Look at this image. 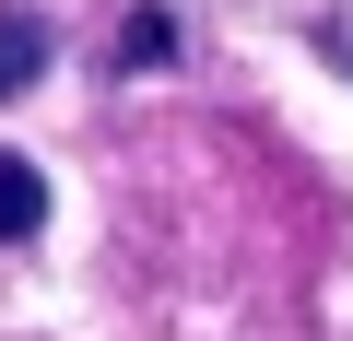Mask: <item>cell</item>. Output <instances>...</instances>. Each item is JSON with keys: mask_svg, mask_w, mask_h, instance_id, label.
I'll return each mask as SVG.
<instances>
[{"mask_svg": "<svg viewBox=\"0 0 353 341\" xmlns=\"http://www.w3.org/2000/svg\"><path fill=\"white\" fill-rule=\"evenodd\" d=\"M36 224H48V177H36L24 153H0V247H24Z\"/></svg>", "mask_w": 353, "mask_h": 341, "instance_id": "cell-1", "label": "cell"}, {"mask_svg": "<svg viewBox=\"0 0 353 341\" xmlns=\"http://www.w3.org/2000/svg\"><path fill=\"white\" fill-rule=\"evenodd\" d=\"M36 71H48V24L36 12H0V106H12Z\"/></svg>", "mask_w": 353, "mask_h": 341, "instance_id": "cell-2", "label": "cell"}]
</instances>
